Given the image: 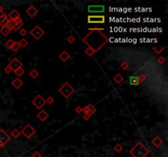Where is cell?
<instances>
[{
  "instance_id": "27",
  "label": "cell",
  "mask_w": 168,
  "mask_h": 157,
  "mask_svg": "<svg viewBox=\"0 0 168 157\" xmlns=\"http://www.w3.org/2000/svg\"><path fill=\"white\" fill-rule=\"evenodd\" d=\"M113 149H114V151H115L116 152L119 153V152H121V151L123 150V147H122L120 143H116L115 146H114V147H113Z\"/></svg>"
},
{
  "instance_id": "2",
  "label": "cell",
  "mask_w": 168,
  "mask_h": 157,
  "mask_svg": "<svg viewBox=\"0 0 168 157\" xmlns=\"http://www.w3.org/2000/svg\"><path fill=\"white\" fill-rule=\"evenodd\" d=\"M58 92L65 98H69L74 93V92H75V88L68 82H66V83H64L58 88Z\"/></svg>"
},
{
  "instance_id": "37",
  "label": "cell",
  "mask_w": 168,
  "mask_h": 157,
  "mask_svg": "<svg viewBox=\"0 0 168 157\" xmlns=\"http://www.w3.org/2000/svg\"><path fill=\"white\" fill-rule=\"evenodd\" d=\"M26 34H27V30L26 29H21L20 30V35L21 36L24 37V36H26Z\"/></svg>"
},
{
  "instance_id": "14",
  "label": "cell",
  "mask_w": 168,
  "mask_h": 157,
  "mask_svg": "<svg viewBox=\"0 0 168 157\" xmlns=\"http://www.w3.org/2000/svg\"><path fill=\"white\" fill-rule=\"evenodd\" d=\"M7 17H8V18L10 20H13V21H15V20H17L18 18L21 17V14L17 10L13 9V11H11V12L8 15H7Z\"/></svg>"
},
{
  "instance_id": "1",
  "label": "cell",
  "mask_w": 168,
  "mask_h": 157,
  "mask_svg": "<svg viewBox=\"0 0 168 157\" xmlns=\"http://www.w3.org/2000/svg\"><path fill=\"white\" fill-rule=\"evenodd\" d=\"M130 153L133 157H146L149 154V150L142 142H138L130 149Z\"/></svg>"
},
{
  "instance_id": "38",
  "label": "cell",
  "mask_w": 168,
  "mask_h": 157,
  "mask_svg": "<svg viewBox=\"0 0 168 157\" xmlns=\"http://www.w3.org/2000/svg\"><path fill=\"white\" fill-rule=\"evenodd\" d=\"M4 71H5L7 74H9V73H11V71H13V70H11L10 66H9L8 65H7V66H6V67L4 68Z\"/></svg>"
},
{
  "instance_id": "24",
  "label": "cell",
  "mask_w": 168,
  "mask_h": 157,
  "mask_svg": "<svg viewBox=\"0 0 168 157\" xmlns=\"http://www.w3.org/2000/svg\"><path fill=\"white\" fill-rule=\"evenodd\" d=\"M14 73H15L16 75H17V77L19 78V77L22 76L23 74H25V70H24V69H23V67H20V68H18L17 70H16L14 71Z\"/></svg>"
},
{
  "instance_id": "18",
  "label": "cell",
  "mask_w": 168,
  "mask_h": 157,
  "mask_svg": "<svg viewBox=\"0 0 168 157\" xmlns=\"http://www.w3.org/2000/svg\"><path fill=\"white\" fill-rule=\"evenodd\" d=\"M129 84L133 86H139L140 84V81L137 75H132L129 78Z\"/></svg>"
},
{
  "instance_id": "6",
  "label": "cell",
  "mask_w": 168,
  "mask_h": 157,
  "mask_svg": "<svg viewBox=\"0 0 168 157\" xmlns=\"http://www.w3.org/2000/svg\"><path fill=\"white\" fill-rule=\"evenodd\" d=\"M32 104L34 107H36L38 110H41L46 105V101L41 95H37L32 101Z\"/></svg>"
},
{
  "instance_id": "36",
  "label": "cell",
  "mask_w": 168,
  "mask_h": 157,
  "mask_svg": "<svg viewBox=\"0 0 168 157\" xmlns=\"http://www.w3.org/2000/svg\"><path fill=\"white\" fill-rule=\"evenodd\" d=\"M31 157H42V155H41V153L40 151H34L32 155H31Z\"/></svg>"
},
{
  "instance_id": "8",
  "label": "cell",
  "mask_w": 168,
  "mask_h": 157,
  "mask_svg": "<svg viewBox=\"0 0 168 157\" xmlns=\"http://www.w3.org/2000/svg\"><path fill=\"white\" fill-rule=\"evenodd\" d=\"M82 110H83V111H82V112H83L84 114H88V115H91V116L93 115H94V114L96 113V111H97L96 107L93 105H92V104L86 105L85 107H82Z\"/></svg>"
},
{
  "instance_id": "40",
  "label": "cell",
  "mask_w": 168,
  "mask_h": 157,
  "mask_svg": "<svg viewBox=\"0 0 168 157\" xmlns=\"http://www.w3.org/2000/svg\"><path fill=\"white\" fill-rule=\"evenodd\" d=\"M91 118V115H88V114H84V115H83V119L85 120H89V119Z\"/></svg>"
},
{
  "instance_id": "23",
  "label": "cell",
  "mask_w": 168,
  "mask_h": 157,
  "mask_svg": "<svg viewBox=\"0 0 168 157\" xmlns=\"http://www.w3.org/2000/svg\"><path fill=\"white\" fill-rule=\"evenodd\" d=\"M21 135V131L19 130L18 128H14L13 131L11 132V136L13 137V138H17Z\"/></svg>"
},
{
  "instance_id": "26",
  "label": "cell",
  "mask_w": 168,
  "mask_h": 157,
  "mask_svg": "<svg viewBox=\"0 0 168 157\" xmlns=\"http://www.w3.org/2000/svg\"><path fill=\"white\" fill-rule=\"evenodd\" d=\"M18 43H19V45H20V47H21V48H25L28 45V41H27L26 38L21 39V40L19 41Z\"/></svg>"
},
{
  "instance_id": "20",
  "label": "cell",
  "mask_w": 168,
  "mask_h": 157,
  "mask_svg": "<svg viewBox=\"0 0 168 157\" xmlns=\"http://www.w3.org/2000/svg\"><path fill=\"white\" fill-rule=\"evenodd\" d=\"M29 75L30 76V78H32L33 80H35V78H37L39 76H40V72L35 69H32L30 71Z\"/></svg>"
},
{
  "instance_id": "30",
  "label": "cell",
  "mask_w": 168,
  "mask_h": 157,
  "mask_svg": "<svg viewBox=\"0 0 168 157\" xmlns=\"http://www.w3.org/2000/svg\"><path fill=\"white\" fill-rule=\"evenodd\" d=\"M85 53H86V54L88 55L89 57H92L93 55L95 53L94 50H93V49H92L91 48H87L86 50L85 51Z\"/></svg>"
},
{
  "instance_id": "5",
  "label": "cell",
  "mask_w": 168,
  "mask_h": 157,
  "mask_svg": "<svg viewBox=\"0 0 168 157\" xmlns=\"http://www.w3.org/2000/svg\"><path fill=\"white\" fill-rule=\"evenodd\" d=\"M30 34L32 35L34 39H36V40H40V39L44 35L45 31L43 30L40 25H37L30 31Z\"/></svg>"
},
{
  "instance_id": "31",
  "label": "cell",
  "mask_w": 168,
  "mask_h": 157,
  "mask_svg": "<svg viewBox=\"0 0 168 157\" xmlns=\"http://www.w3.org/2000/svg\"><path fill=\"white\" fill-rule=\"evenodd\" d=\"M20 48H21V47H20V45H19V43L17 41H15L14 44H13V48H11V49H13L15 53H17Z\"/></svg>"
},
{
  "instance_id": "4",
  "label": "cell",
  "mask_w": 168,
  "mask_h": 157,
  "mask_svg": "<svg viewBox=\"0 0 168 157\" xmlns=\"http://www.w3.org/2000/svg\"><path fill=\"white\" fill-rule=\"evenodd\" d=\"M21 134H22L26 138L30 139L35 134V129L31 126L30 124H27L21 130Z\"/></svg>"
},
{
  "instance_id": "10",
  "label": "cell",
  "mask_w": 168,
  "mask_h": 157,
  "mask_svg": "<svg viewBox=\"0 0 168 157\" xmlns=\"http://www.w3.org/2000/svg\"><path fill=\"white\" fill-rule=\"evenodd\" d=\"M8 66L11 67V69L13 70V71H15V70H17L18 68L22 67V63H21V61L19 60V59H17V57H15L9 62Z\"/></svg>"
},
{
  "instance_id": "22",
  "label": "cell",
  "mask_w": 168,
  "mask_h": 157,
  "mask_svg": "<svg viewBox=\"0 0 168 157\" xmlns=\"http://www.w3.org/2000/svg\"><path fill=\"white\" fill-rule=\"evenodd\" d=\"M9 20L10 19L8 18V17H7V15H5L4 17H3L2 18H0V25L3 27V26L7 25V23H8V21H9Z\"/></svg>"
},
{
  "instance_id": "32",
  "label": "cell",
  "mask_w": 168,
  "mask_h": 157,
  "mask_svg": "<svg viewBox=\"0 0 168 157\" xmlns=\"http://www.w3.org/2000/svg\"><path fill=\"white\" fill-rule=\"evenodd\" d=\"M45 101H46V103H48L49 105H52L54 102V98L53 97H49Z\"/></svg>"
},
{
  "instance_id": "16",
  "label": "cell",
  "mask_w": 168,
  "mask_h": 157,
  "mask_svg": "<svg viewBox=\"0 0 168 157\" xmlns=\"http://www.w3.org/2000/svg\"><path fill=\"white\" fill-rule=\"evenodd\" d=\"M151 142L155 147H160L163 144V140L159 136H156Z\"/></svg>"
},
{
  "instance_id": "35",
  "label": "cell",
  "mask_w": 168,
  "mask_h": 157,
  "mask_svg": "<svg viewBox=\"0 0 168 157\" xmlns=\"http://www.w3.org/2000/svg\"><path fill=\"white\" fill-rule=\"evenodd\" d=\"M165 61H166V58L164 57H159L158 58V62L159 64H162Z\"/></svg>"
},
{
  "instance_id": "3",
  "label": "cell",
  "mask_w": 168,
  "mask_h": 157,
  "mask_svg": "<svg viewBox=\"0 0 168 157\" xmlns=\"http://www.w3.org/2000/svg\"><path fill=\"white\" fill-rule=\"evenodd\" d=\"M88 23L90 24H104L106 17L103 15H89L87 17Z\"/></svg>"
},
{
  "instance_id": "28",
  "label": "cell",
  "mask_w": 168,
  "mask_h": 157,
  "mask_svg": "<svg viewBox=\"0 0 168 157\" xmlns=\"http://www.w3.org/2000/svg\"><path fill=\"white\" fill-rule=\"evenodd\" d=\"M153 50L154 51V52L156 53H158V54H159V53H161L162 51L164 50V48L163 47H158V46H155V47H153Z\"/></svg>"
},
{
  "instance_id": "21",
  "label": "cell",
  "mask_w": 168,
  "mask_h": 157,
  "mask_svg": "<svg viewBox=\"0 0 168 157\" xmlns=\"http://www.w3.org/2000/svg\"><path fill=\"white\" fill-rule=\"evenodd\" d=\"M113 80H114V82H116L117 84H120L124 80V77L121 74H116V75H114V77H113Z\"/></svg>"
},
{
  "instance_id": "34",
  "label": "cell",
  "mask_w": 168,
  "mask_h": 157,
  "mask_svg": "<svg viewBox=\"0 0 168 157\" xmlns=\"http://www.w3.org/2000/svg\"><path fill=\"white\" fill-rule=\"evenodd\" d=\"M138 77H139V81H140V83H142V82H143V81L146 80V75H145L144 74H140V75H139Z\"/></svg>"
},
{
  "instance_id": "15",
  "label": "cell",
  "mask_w": 168,
  "mask_h": 157,
  "mask_svg": "<svg viewBox=\"0 0 168 157\" xmlns=\"http://www.w3.org/2000/svg\"><path fill=\"white\" fill-rule=\"evenodd\" d=\"M58 57H59V59L63 62H66L69 59H71V55H70L67 52H66V50L62 51V52L59 54V56H58Z\"/></svg>"
},
{
  "instance_id": "9",
  "label": "cell",
  "mask_w": 168,
  "mask_h": 157,
  "mask_svg": "<svg viewBox=\"0 0 168 157\" xmlns=\"http://www.w3.org/2000/svg\"><path fill=\"white\" fill-rule=\"evenodd\" d=\"M11 139L10 136L7 134L5 130H3V128H0V142H1L3 146L9 142Z\"/></svg>"
},
{
  "instance_id": "33",
  "label": "cell",
  "mask_w": 168,
  "mask_h": 157,
  "mask_svg": "<svg viewBox=\"0 0 168 157\" xmlns=\"http://www.w3.org/2000/svg\"><path fill=\"white\" fill-rule=\"evenodd\" d=\"M66 40H67V42L70 43V44H73V43L75 42L76 38H75V37L73 36V35H70V36L67 37V38H66Z\"/></svg>"
},
{
  "instance_id": "25",
  "label": "cell",
  "mask_w": 168,
  "mask_h": 157,
  "mask_svg": "<svg viewBox=\"0 0 168 157\" xmlns=\"http://www.w3.org/2000/svg\"><path fill=\"white\" fill-rule=\"evenodd\" d=\"M14 40L13 39H11V38H10V39H8L6 43H5V46H6V48H7V49H11L13 48V44H14Z\"/></svg>"
},
{
  "instance_id": "12",
  "label": "cell",
  "mask_w": 168,
  "mask_h": 157,
  "mask_svg": "<svg viewBox=\"0 0 168 157\" xmlns=\"http://www.w3.org/2000/svg\"><path fill=\"white\" fill-rule=\"evenodd\" d=\"M49 116V114L45 110H40V111L37 114V118L41 121V122L46 121L48 120Z\"/></svg>"
},
{
  "instance_id": "7",
  "label": "cell",
  "mask_w": 168,
  "mask_h": 157,
  "mask_svg": "<svg viewBox=\"0 0 168 157\" xmlns=\"http://www.w3.org/2000/svg\"><path fill=\"white\" fill-rule=\"evenodd\" d=\"M89 13H103L105 11L104 5H89Z\"/></svg>"
},
{
  "instance_id": "43",
  "label": "cell",
  "mask_w": 168,
  "mask_h": 157,
  "mask_svg": "<svg viewBox=\"0 0 168 157\" xmlns=\"http://www.w3.org/2000/svg\"><path fill=\"white\" fill-rule=\"evenodd\" d=\"M4 147V146H3V145L1 142H0V148H1V147Z\"/></svg>"
},
{
  "instance_id": "39",
  "label": "cell",
  "mask_w": 168,
  "mask_h": 157,
  "mask_svg": "<svg viewBox=\"0 0 168 157\" xmlns=\"http://www.w3.org/2000/svg\"><path fill=\"white\" fill-rule=\"evenodd\" d=\"M75 111H76V112L77 114H80V113H82V111H83V110H82V107H77L75 109Z\"/></svg>"
},
{
  "instance_id": "29",
  "label": "cell",
  "mask_w": 168,
  "mask_h": 157,
  "mask_svg": "<svg viewBox=\"0 0 168 157\" xmlns=\"http://www.w3.org/2000/svg\"><path fill=\"white\" fill-rule=\"evenodd\" d=\"M121 68H122V70H128L129 68H130V64L128 63L127 61H123L122 64H121Z\"/></svg>"
},
{
  "instance_id": "41",
  "label": "cell",
  "mask_w": 168,
  "mask_h": 157,
  "mask_svg": "<svg viewBox=\"0 0 168 157\" xmlns=\"http://www.w3.org/2000/svg\"><path fill=\"white\" fill-rule=\"evenodd\" d=\"M5 15H7L5 12H4V11H0V18H2L3 17H4Z\"/></svg>"
},
{
  "instance_id": "11",
  "label": "cell",
  "mask_w": 168,
  "mask_h": 157,
  "mask_svg": "<svg viewBox=\"0 0 168 157\" xmlns=\"http://www.w3.org/2000/svg\"><path fill=\"white\" fill-rule=\"evenodd\" d=\"M26 12L30 18H34L39 13V11L34 5H30L28 8L26 9Z\"/></svg>"
},
{
  "instance_id": "19",
  "label": "cell",
  "mask_w": 168,
  "mask_h": 157,
  "mask_svg": "<svg viewBox=\"0 0 168 157\" xmlns=\"http://www.w3.org/2000/svg\"><path fill=\"white\" fill-rule=\"evenodd\" d=\"M15 21H16V25H15V26L13 27V30L17 31V30H20V29L21 28V26L23 25V21H22V20H21V17L18 18L17 20H15Z\"/></svg>"
},
{
  "instance_id": "13",
  "label": "cell",
  "mask_w": 168,
  "mask_h": 157,
  "mask_svg": "<svg viewBox=\"0 0 168 157\" xmlns=\"http://www.w3.org/2000/svg\"><path fill=\"white\" fill-rule=\"evenodd\" d=\"M11 85L13 86V87L16 88V89H20L21 87H22V85H23V81L21 80L20 78H15L14 80L11 81Z\"/></svg>"
},
{
  "instance_id": "17",
  "label": "cell",
  "mask_w": 168,
  "mask_h": 157,
  "mask_svg": "<svg viewBox=\"0 0 168 157\" xmlns=\"http://www.w3.org/2000/svg\"><path fill=\"white\" fill-rule=\"evenodd\" d=\"M11 30H11V27L9 25H6L4 26L1 27V29H0V33H1L4 37H7V35H8L11 32Z\"/></svg>"
},
{
  "instance_id": "42",
  "label": "cell",
  "mask_w": 168,
  "mask_h": 157,
  "mask_svg": "<svg viewBox=\"0 0 168 157\" xmlns=\"http://www.w3.org/2000/svg\"><path fill=\"white\" fill-rule=\"evenodd\" d=\"M3 11V7L0 5V11Z\"/></svg>"
}]
</instances>
